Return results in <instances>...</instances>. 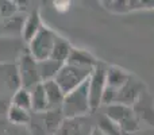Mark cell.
<instances>
[{
    "mask_svg": "<svg viewBox=\"0 0 154 135\" xmlns=\"http://www.w3.org/2000/svg\"><path fill=\"white\" fill-rule=\"evenodd\" d=\"M7 118L10 120V123L16 126H23V124H29L30 120H31V115H30V111H26V109L18 108V107L10 106L7 111Z\"/></svg>",
    "mask_w": 154,
    "mask_h": 135,
    "instance_id": "cell-17",
    "label": "cell"
},
{
    "mask_svg": "<svg viewBox=\"0 0 154 135\" xmlns=\"http://www.w3.org/2000/svg\"><path fill=\"white\" fill-rule=\"evenodd\" d=\"M56 37H57V34L53 30L43 26L38 31V34L27 43L29 45V54L38 62L49 60L51 57V51H53V46H54V42H56Z\"/></svg>",
    "mask_w": 154,
    "mask_h": 135,
    "instance_id": "cell-4",
    "label": "cell"
},
{
    "mask_svg": "<svg viewBox=\"0 0 154 135\" xmlns=\"http://www.w3.org/2000/svg\"><path fill=\"white\" fill-rule=\"evenodd\" d=\"M89 135H106L103 133V131L100 130V128L97 127V126H95V127L92 128V130H91V133H89Z\"/></svg>",
    "mask_w": 154,
    "mask_h": 135,
    "instance_id": "cell-21",
    "label": "cell"
},
{
    "mask_svg": "<svg viewBox=\"0 0 154 135\" xmlns=\"http://www.w3.org/2000/svg\"><path fill=\"white\" fill-rule=\"evenodd\" d=\"M107 68L106 64L99 61L89 77V104L92 112L101 106V97L107 85Z\"/></svg>",
    "mask_w": 154,
    "mask_h": 135,
    "instance_id": "cell-5",
    "label": "cell"
},
{
    "mask_svg": "<svg viewBox=\"0 0 154 135\" xmlns=\"http://www.w3.org/2000/svg\"><path fill=\"white\" fill-rule=\"evenodd\" d=\"M62 65H64V64H60V62H57L56 60H51V58L38 62V69H39L41 81L45 82V81L54 80Z\"/></svg>",
    "mask_w": 154,
    "mask_h": 135,
    "instance_id": "cell-15",
    "label": "cell"
},
{
    "mask_svg": "<svg viewBox=\"0 0 154 135\" xmlns=\"http://www.w3.org/2000/svg\"><path fill=\"white\" fill-rule=\"evenodd\" d=\"M61 109L65 119H79L92 112L89 104V78L75 91L65 95Z\"/></svg>",
    "mask_w": 154,
    "mask_h": 135,
    "instance_id": "cell-1",
    "label": "cell"
},
{
    "mask_svg": "<svg viewBox=\"0 0 154 135\" xmlns=\"http://www.w3.org/2000/svg\"><path fill=\"white\" fill-rule=\"evenodd\" d=\"M65 120V116L62 114L61 108L57 109H48L46 112L42 114V122L45 126V130L49 135H56L60 127L62 126Z\"/></svg>",
    "mask_w": 154,
    "mask_h": 135,
    "instance_id": "cell-10",
    "label": "cell"
},
{
    "mask_svg": "<svg viewBox=\"0 0 154 135\" xmlns=\"http://www.w3.org/2000/svg\"><path fill=\"white\" fill-rule=\"evenodd\" d=\"M10 106H11V103H8L4 97L0 96V115L2 114L7 115V111H8V108H10Z\"/></svg>",
    "mask_w": 154,
    "mask_h": 135,
    "instance_id": "cell-20",
    "label": "cell"
},
{
    "mask_svg": "<svg viewBox=\"0 0 154 135\" xmlns=\"http://www.w3.org/2000/svg\"><path fill=\"white\" fill-rule=\"evenodd\" d=\"M43 27L42 19H41V14L38 10H34L30 12V15L26 18L24 23L22 24V37L27 43L38 34L41 29Z\"/></svg>",
    "mask_w": 154,
    "mask_h": 135,
    "instance_id": "cell-8",
    "label": "cell"
},
{
    "mask_svg": "<svg viewBox=\"0 0 154 135\" xmlns=\"http://www.w3.org/2000/svg\"><path fill=\"white\" fill-rule=\"evenodd\" d=\"M97 62H99V60L96 58L92 53H89L88 50L73 48L66 64H72V65L81 66V68H92L93 69L97 65Z\"/></svg>",
    "mask_w": 154,
    "mask_h": 135,
    "instance_id": "cell-11",
    "label": "cell"
},
{
    "mask_svg": "<svg viewBox=\"0 0 154 135\" xmlns=\"http://www.w3.org/2000/svg\"><path fill=\"white\" fill-rule=\"evenodd\" d=\"M131 74L119 66L107 68V87L119 91L126 82L130 80Z\"/></svg>",
    "mask_w": 154,
    "mask_h": 135,
    "instance_id": "cell-13",
    "label": "cell"
},
{
    "mask_svg": "<svg viewBox=\"0 0 154 135\" xmlns=\"http://www.w3.org/2000/svg\"><path fill=\"white\" fill-rule=\"evenodd\" d=\"M143 95V84L142 81L130 77L127 82L123 85L118 92V99L115 104H125V106L133 107L138 103V100Z\"/></svg>",
    "mask_w": 154,
    "mask_h": 135,
    "instance_id": "cell-7",
    "label": "cell"
},
{
    "mask_svg": "<svg viewBox=\"0 0 154 135\" xmlns=\"http://www.w3.org/2000/svg\"><path fill=\"white\" fill-rule=\"evenodd\" d=\"M92 70V68H81L72 64H64L57 73L54 81L60 85L65 95H68L76 88H79L81 84H84L91 77Z\"/></svg>",
    "mask_w": 154,
    "mask_h": 135,
    "instance_id": "cell-2",
    "label": "cell"
},
{
    "mask_svg": "<svg viewBox=\"0 0 154 135\" xmlns=\"http://www.w3.org/2000/svg\"><path fill=\"white\" fill-rule=\"evenodd\" d=\"M11 106L31 111V92L26 88H18L11 97Z\"/></svg>",
    "mask_w": 154,
    "mask_h": 135,
    "instance_id": "cell-16",
    "label": "cell"
},
{
    "mask_svg": "<svg viewBox=\"0 0 154 135\" xmlns=\"http://www.w3.org/2000/svg\"><path fill=\"white\" fill-rule=\"evenodd\" d=\"M97 127L106 135H128V134H126L116 123L112 122L108 116H106V115H103V116L100 118V120H99V123H97Z\"/></svg>",
    "mask_w": 154,
    "mask_h": 135,
    "instance_id": "cell-19",
    "label": "cell"
},
{
    "mask_svg": "<svg viewBox=\"0 0 154 135\" xmlns=\"http://www.w3.org/2000/svg\"><path fill=\"white\" fill-rule=\"evenodd\" d=\"M18 74L20 87L31 91L34 87L41 84L39 77V69H38V61H35L29 53L23 54L19 60L18 65Z\"/></svg>",
    "mask_w": 154,
    "mask_h": 135,
    "instance_id": "cell-6",
    "label": "cell"
},
{
    "mask_svg": "<svg viewBox=\"0 0 154 135\" xmlns=\"http://www.w3.org/2000/svg\"><path fill=\"white\" fill-rule=\"evenodd\" d=\"M106 116H108L112 122H115L126 134L131 135L139 131V116H137V112L133 107L125 106V104H112L106 109Z\"/></svg>",
    "mask_w": 154,
    "mask_h": 135,
    "instance_id": "cell-3",
    "label": "cell"
},
{
    "mask_svg": "<svg viewBox=\"0 0 154 135\" xmlns=\"http://www.w3.org/2000/svg\"><path fill=\"white\" fill-rule=\"evenodd\" d=\"M30 92H31V111H34L35 114H43L48 111L49 103L42 82L34 87Z\"/></svg>",
    "mask_w": 154,
    "mask_h": 135,
    "instance_id": "cell-14",
    "label": "cell"
},
{
    "mask_svg": "<svg viewBox=\"0 0 154 135\" xmlns=\"http://www.w3.org/2000/svg\"><path fill=\"white\" fill-rule=\"evenodd\" d=\"M42 84H43V88H45L46 97H48L49 109L62 108V104H64V100H65V93L60 88V85L54 80L45 81Z\"/></svg>",
    "mask_w": 154,
    "mask_h": 135,
    "instance_id": "cell-9",
    "label": "cell"
},
{
    "mask_svg": "<svg viewBox=\"0 0 154 135\" xmlns=\"http://www.w3.org/2000/svg\"><path fill=\"white\" fill-rule=\"evenodd\" d=\"M72 50H73V46L70 45L69 41L57 34L50 58L56 60V61L60 62V64H66V61H68V58H69Z\"/></svg>",
    "mask_w": 154,
    "mask_h": 135,
    "instance_id": "cell-12",
    "label": "cell"
},
{
    "mask_svg": "<svg viewBox=\"0 0 154 135\" xmlns=\"http://www.w3.org/2000/svg\"><path fill=\"white\" fill-rule=\"evenodd\" d=\"M56 135H84L81 118H79V119H65Z\"/></svg>",
    "mask_w": 154,
    "mask_h": 135,
    "instance_id": "cell-18",
    "label": "cell"
}]
</instances>
